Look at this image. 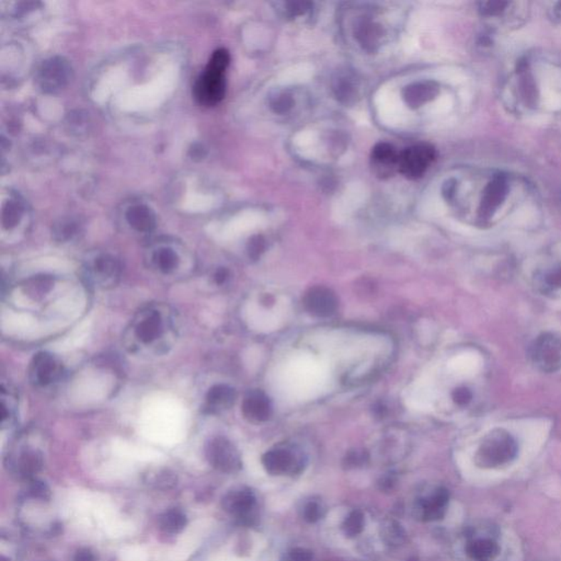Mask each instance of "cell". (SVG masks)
Returning <instances> with one entry per match:
<instances>
[{
    "label": "cell",
    "mask_w": 561,
    "mask_h": 561,
    "mask_svg": "<svg viewBox=\"0 0 561 561\" xmlns=\"http://www.w3.org/2000/svg\"><path fill=\"white\" fill-rule=\"evenodd\" d=\"M230 62V55L226 48H218L212 54L209 64L195 85V99L200 105L214 107L225 97L226 71Z\"/></svg>",
    "instance_id": "obj_1"
},
{
    "label": "cell",
    "mask_w": 561,
    "mask_h": 561,
    "mask_svg": "<svg viewBox=\"0 0 561 561\" xmlns=\"http://www.w3.org/2000/svg\"><path fill=\"white\" fill-rule=\"evenodd\" d=\"M518 454V444L505 430H493L487 434L476 453V464L483 468H498L509 464Z\"/></svg>",
    "instance_id": "obj_2"
},
{
    "label": "cell",
    "mask_w": 561,
    "mask_h": 561,
    "mask_svg": "<svg viewBox=\"0 0 561 561\" xmlns=\"http://www.w3.org/2000/svg\"><path fill=\"white\" fill-rule=\"evenodd\" d=\"M73 66L65 57H50L36 71V83L42 93H60L73 79Z\"/></svg>",
    "instance_id": "obj_3"
},
{
    "label": "cell",
    "mask_w": 561,
    "mask_h": 561,
    "mask_svg": "<svg viewBox=\"0 0 561 561\" xmlns=\"http://www.w3.org/2000/svg\"><path fill=\"white\" fill-rule=\"evenodd\" d=\"M436 150L429 144H418L408 147L399 153L398 171L406 178H421L436 159Z\"/></svg>",
    "instance_id": "obj_4"
},
{
    "label": "cell",
    "mask_w": 561,
    "mask_h": 561,
    "mask_svg": "<svg viewBox=\"0 0 561 561\" xmlns=\"http://www.w3.org/2000/svg\"><path fill=\"white\" fill-rule=\"evenodd\" d=\"M205 455L214 468L225 474H234L242 468L240 452L227 438H212L206 446Z\"/></svg>",
    "instance_id": "obj_5"
},
{
    "label": "cell",
    "mask_w": 561,
    "mask_h": 561,
    "mask_svg": "<svg viewBox=\"0 0 561 561\" xmlns=\"http://www.w3.org/2000/svg\"><path fill=\"white\" fill-rule=\"evenodd\" d=\"M532 358L544 372H556L561 367V340L552 334L538 336L532 346Z\"/></svg>",
    "instance_id": "obj_6"
},
{
    "label": "cell",
    "mask_w": 561,
    "mask_h": 561,
    "mask_svg": "<svg viewBox=\"0 0 561 561\" xmlns=\"http://www.w3.org/2000/svg\"><path fill=\"white\" fill-rule=\"evenodd\" d=\"M167 324L164 315L157 309L140 312L133 324V331L140 344L145 346L155 344L164 336Z\"/></svg>",
    "instance_id": "obj_7"
},
{
    "label": "cell",
    "mask_w": 561,
    "mask_h": 561,
    "mask_svg": "<svg viewBox=\"0 0 561 561\" xmlns=\"http://www.w3.org/2000/svg\"><path fill=\"white\" fill-rule=\"evenodd\" d=\"M303 303L308 313L319 318H327L334 315L339 305L338 297L334 292L324 287H312L305 294Z\"/></svg>",
    "instance_id": "obj_8"
},
{
    "label": "cell",
    "mask_w": 561,
    "mask_h": 561,
    "mask_svg": "<svg viewBox=\"0 0 561 561\" xmlns=\"http://www.w3.org/2000/svg\"><path fill=\"white\" fill-rule=\"evenodd\" d=\"M60 361L51 353L40 352L34 356L30 366V377L38 386H48L63 374Z\"/></svg>",
    "instance_id": "obj_9"
},
{
    "label": "cell",
    "mask_w": 561,
    "mask_h": 561,
    "mask_svg": "<svg viewBox=\"0 0 561 561\" xmlns=\"http://www.w3.org/2000/svg\"><path fill=\"white\" fill-rule=\"evenodd\" d=\"M121 263L111 254H99L88 265V277L101 287L115 284L121 275Z\"/></svg>",
    "instance_id": "obj_10"
},
{
    "label": "cell",
    "mask_w": 561,
    "mask_h": 561,
    "mask_svg": "<svg viewBox=\"0 0 561 561\" xmlns=\"http://www.w3.org/2000/svg\"><path fill=\"white\" fill-rule=\"evenodd\" d=\"M222 505L227 513L237 518L242 523H249L256 505V498L250 489H235L226 493Z\"/></svg>",
    "instance_id": "obj_11"
},
{
    "label": "cell",
    "mask_w": 561,
    "mask_h": 561,
    "mask_svg": "<svg viewBox=\"0 0 561 561\" xmlns=\"http://www.w3.org/2000/svg\"><path fill=\"white\" fill-rule=\"evenodd\" d=\"M10 467L20 478L32 480L43 467V454L36 448H26L10 460Z\"/></svg>",
    "instance_id": "obj_12"
},
{
    "label": "cell",
    "mask_w": 561,
    "mask_h": 561,
    "mask_svg": "<svg viewBox=\"0 0 561 561\" xmlns=\"http://www.w3.org/2000/svg\"><path fill=\"white\" fill-rule=\"evenodd\" d=\"M299 460L291 451L287 448H275L265 453L262 457V465L265 470L273 476L294 473L299 469Z\"/></svg>",
    "instance_id": "obj_13"
},
{
    "label": "cell",
    "mask_w": 561,
    "mask_h": 561,
    "mask_svg": "<svg viewBox=\"0 0 561 561\" xmlns=\"http://www.w3.org/2000/svg\"><path fill=\"white\" fill-rule=\"evenodd\" d=\"M371 161L373 170L379 177H389L398 170L399 153L388 143H379L373 148Z\"/></svg>",
    "instance_id": "obj_14"
},
{
    "label": "cell",
    "mask_w": 561,
    "mask_h": 561,
    "mask_svg": "<svg viewBox=\"0 0 561 561\" xmlns=\"http://www.w3.org/2000/svg\"><path fill=\"white\" fill-rule=\"evenodd\" d=\"M242 413L247 419L252 422L267 421L272 413V406L264 393L252 391L244 399Z\"/></svg>",
    "instance_id": "obj_15"
},
{
    "label": "cell",
    "mask_w": 561,
    "mask_h": 561,
    "mask_svg": "<svg viewBox=\"0 0 561 561\" xmlns=\"http://www.w3.org/2000/svg\"><path fill=\"white\" fill-rule=\"evenodd\" d=\"M438 87L433 81H420L411 83L403 89V98L406 105L411 109H418L438 96Z\"/></svg>",
    "instance_id": "obj_16"
},
{
    "label": "cell",
    "mask_w": 561,
    "mask_h": 561,
    "mask_svg": "<svg viewBox=\"0 0 561 561\" xmlns=\"http://www.w3.org/2000/svg\"><path fill=\"white\" fill-rule=\"evenodd\" d=\"M450 495L444 488H438L434 491L433 495L426 500H422L418 505L419 515L423 518L424 521H436L442 519L446 511Z\"/></svg>",
    "instance_id": "obj_17"
},
{
    "label": "cell",
    "mask_w": 561,
    "mask_h": 561,
    "mask_svg": "<svg viewBox=\"0 0 561 561\" xmlns=\"http://www.w3.org/2000/svg\"><path fill=\"white\" fill-rule=\"evenodd\" d=\"M125 218L130 227L140 232H150L156 228V215L150 206L145 204L130 206L126 211Z\"/></svg>",
    "instance_id": "obj_18"
},
{
    "label": "cell",
    "mask_w": 561,
    "mask_h": 561,
    "mask_svg": "<svg viewBox=\"0 0 561 561\" xmlns=\"http://www.w3.org/2000/svg\"><path fill=\"white\" fill-rule=\"evenodd\" d=\"M236 399V391L227 385H215L206 395V406L211 412L230 409Z\"/></svg>",
    "instance_id": "obj_19"
},
{
    "label": "cell",
    "mask_w": 561,
    "mask_h": 561,
    "mask_svg": "<svg viewBox=\"0 0 561 561\" xmlns=\"http://www.w3.org/2000/svg\"><path fill=\"white\" fill-rule=\"evenodd\" d=\"M508 185L505 179L495 178L493 182L489 183L485 189V197L483 201V215L489 216L497 209L499 204L505 200L507 195Z\"/></svg>",
    "instance_id": "obj_20"
},
{
    "label": "cell",
    "mask_w": 561,
    "mask_h": 561,
    "mask_svg": "<svg viewBox=\"0 0 561 561\" xmlns=\"http://www.w3.org/2000/svg\"><path fill=\"white\" fill-rule=\"evenodd\" d=\"M466 552L471 560L491 561L499 554V546L489 538H479L468 542Z\"/></svg>",
    "instance_id": "obj_21"
},
{
    "label": "cell",
    "mask_w": 561,
    "mask_h": 561,
    "mask_svg": "<svg viewBox=\"0 0 561 561\" xmlns=\"http://www.w3.org/2000/svg\"><path fill=\"white\" fill-rule=\"evenodd\" d=\"M159 527L167 534L181 533L187 524V518L180 509H170L159 516Z\"/></svg>",
    "instance_id": "obj_22"
},
{
    "label": "cell",
    "mask_w": 561,
    "mask_h": 561,
    "mask_svg": "<svg viewBox=\"0 0 561 561\" xmlns=\"http://www.w3.org/2000/svg\"><path fill=\"white\" fill-rule=\"evenodd\" d=\"M372 21H363L356 29V38L367 51H374L381 40V29Z\"/></svg>",
    "instance_id": "obj_23"
},
{
    "label": "cell",
    "mask_w": 561,
    "mask_h": 561,
    "mask_svg": "<svg viewBox=\"0 0 561 561\" xmlns=\"http://www.w3.org/2000/svg\"><path fill=\"white\" fill-rule=\"evenodd\" d=\"M153 261H154L156 268L163 273L173 272L179 265L178 254L169 247H160L157 249L154 252Z\"/></svg>",
    "instance_id": "obj_24"
},
{
    "label": "cell",
    "mask_w": 561,
    "mask_h": 561,
    "mask_svg": "<svg viewBox=\"0 0 561 561\" xmlns=\"http://www.w3.org/2000/svg\"><path fill=\"white\" fill-rule=\"evenodd\" d=\"M381 536L384 540L391 546H399L406 540V533L403 526L393 520H388L381 526Z\"/></svg>",
    "instance_id": "obj_25"
},
{
    "label": "cell",
    "mask_w": 561,
    "mask_h": 561,
    "mask_svg": "<svg viewBox=\"0 0 561 561\" xmlns=\"http://www.w3.org/2000/svg\"><path fill=\"white\" fill-rule=\"evenodd\" d=\"M24 209H22L21 204L16 200H10L7 203H5L3 209V226L4 228L14 227L19 223L22 217Z\"/></svg>",
    "instance_id": "obj_26"
},
{
    "label": "cell",
    "mask_w": 561,
    "mask_h": 561,
    "mask_svg": "<svg viewBox=\"0 0 561 561\" xmlns=\"http://www.w3.org/2000/svg\"><path fill=\"white\" fill-rule=\"evenodd\" d=\"M334 91H336V95L344 101L346 102L353 99L356 95V85L354 78L348 73L339 76L334 83Z\"/></svg>",
    "instance_id": "obj_27"
},
{
    "label": "cell",
    "mask_w": 561,
    "mask_h": 561,
    "mask_svg": "<svg viewBox=\"0 0 561 561\" xmlns=\"http://www.w3.org/2000/svg\"><path fill=\"white\" fill-rule=\"evenodd\" d=\"M364 515L361 511H353L349 514L348 518L344 520V534L348 537H354L358 536L359 534L362 533L364 530Z\"/></svg>",
    "instance_id": "obj_28"
},
{
    "label": "cell",
    "mask_w": 561,
    "mask_h": 561,
    "mask_svg": "<svg viewBox=\"0 0 561 561\" xmlns=\"http://www.w3.org/2000/svg\"><path fill=\"white\" fill-rule=\"evenodd\" d=\"M29 495L34 499L41 500V501H48L51 498V491L48 485L43 481L32 479L29 485Z\"/></svg>",
    "instance_id": "obj_29"
},
{
    "label": "cell",
    "mask_w": 561,
    "mask_h": 561,
    "mask_svg": "<svg viewBox=\"0 0 561 561\" xmlns=\"http://www.w3.org/2000/svg\"><path fill=\"white\" fill-rule=\"evenodd\" d=\"M271 108L277 113L282 114L289 111L293 107V99L287 93H279L272 97L270 101Z\"/></svg>",
    "instance_id": "obj_30"
},
{
    "label": "cell",
    "mask_w": 561,
    "mask_h": 561,
    "mask_svg": "<svg viewBox=\"0 0 561 561\" xmlns=\"http://www.w3.org/2000/svg\"><path fill=\"white\" fill-rule=\"evenodd\" d=\"M69 130L75 134H81L85 133L88 128V116L86 113H81V111H76L75 113H71L68 116Z\"/></svg>",
    "instance_id": "obj_31"
},
{
    "label": "cell",
    "mask_w": 561,
    "mask_h": 561,
    "mask_svg": "<svg viewBox=\"0 0 561 561\" xmlns=\"http://www.w3.org/2000/svg\"><path fill=\"white\" fill-rule=\"evenodd\" d=\"M367 460H369V455L365 451H351L344 458V466L346 468H356V467L363 466Z\"/></svg>",
    "instance_id": "obj_32"
},
{
    "label": "cell",
    "mask_w": 561,
    "mask_h": 561,
    "mask_svg": "<svg viewBox=\"0 0 561 561\" xmlns=\"http://www.w3.org/2000/svg\"><path fill=\"white\" fill-rule=\"evenodd\" d=\"M324 509L318 502H309L304 508L303 518L308 523H316L324 516Z\"/></svg>",
    "instance_id": "obj_33"
},
{
    "label": "cell",
    "mask_w": 561,
    "mask_h": 561,
    "mask_svg": "<svg viewBox=\"0 0 561 561\" xmlns=\"http://www.w3.org/2000/svg\"><path fill=\"white\" fill-rule=\"evenodd\" d=\"M312 5L305 1H297V3H285L284 14L287 17L295 18L301 17L307 14L311 10Z\"/></svg>",
    "instance_id": "obj_34"
},
{
    "label": "cell",
    "mask_w": 561,
    "mask_h": 561,
    "mask_svg": "<svg viewBox=\"0 0 561 561\" xmlns=\"http://www.w3.org/2000/svg\"><path fill=\"white\" fill-rule=\"evenodd\" d=\"M247 250H248V256L252 260H258L265 250L264 238L261 237V236H254V237L251 238L249 240L248 246H247Z\"/></svg>",
    "instance_id": "obj_35"
},
{
    "label": "cell",
    "mask_w": 561,
    "mask_h": 561,
    "mask_svg": "<svg viewBox=\"0 0 561 561\" xmlns=\"http://www.w3.org/2000/svg\"><path fill=\"white\" fill-rule=\"evenodd\" d=\"M78 226L73 222H65L55 228V236L60 240H67L76 234Z\"/></svg>",
    "instance_id": "obj_36"
},
{
    "label": "cell",
    "mask_w": 561,
    "mask_h": 561,
    "mask_svg": "<svg viewBox=\"0 0 561 561\" xmlns=\"http://www.w3.org/2000/svg\"><path fill=\"white\" fill-rule=\"evenodd\" d=\"M52 281L48 277H38V279H32V282L29 285V289L32 294H44L48 291Z\"/></svg>",
    "instance_id": "obj_37"
},
{
    "label": "cell",
    "mask_w": 561,
    "mask_h": 561,
    "mask_svg": "<svg viewBox=\"0 0 561 561\" xmlns=\"http://www.w3.org/2000/svg\"><path fill=\"white\" fill-rule=\"evenodd\" d=\"M313 554L305 548H295L287 555L285 561H312Z\"/></svg>",
    "instance_id": "obj_38"
},
{
    "label": "cell",
    "mask_w": 561,
    "mask_h": 561,
    "mask_svg": "<svg viewBox=\"0 0 561 561\" xmlns=\"http://www.w3.org/2000/svg\"><path fill=\"white\" fill-rule=\"evenodd\" d=\"M153 481L159 487H163V488H169V487H173L175 483V477L171 474H168L167 471L157 474Z\"/></svg>",
    "instance_id": "obj_39"
},
{
    "label": "cell",
    "mask_w": 561,
    "mask_h": 561,
    "mask_svg": "<svg viewBox=\"0 0 561 561\" xmlns=\"http://www.w3.org/2000/svg\"><path fill=\"white\" fill-rule=\"evenodd\" d=\"M453 398H454L455 403H458V405H466L470 401L471 393L468 389L458 388L453 393Z\"/></svg>",
    "instance_id": "obj_40"
},
{
    "label": "cell",
    "mask_w": 561,
    "mask_h": 561,
    "mask_svg": "<svg viewBox=\"0 0 561 561\" xmlns=\"http://www.w3.org/2000/svg\"><path fill=\"white\" fill-rule=\"evenodd\" d=\"M548 287H561V267L557 268L556 270L552 271L548 273L547 277L545 279Z\"/></svg>",
    "instance_id": "obj_41"
},
{
    "label": "cell",
    "mask_w": 561,
    "mask_h": 561,
    "mask_svg": "<svg viewBox=\"0 0 561 561\" xmlns=\"http://www.w3.org/2000/svg\"><path fill=\"white\" fill-rule=\"evenodd\" d=\"M73 561H96L95 554L88 548H81V550H77L75 557H73Z\"/></svg>",
    "instance_id": "obj_42"
},
{
    "label": "cell",
    "mask_w": 561,
    "mask_h": 561,
    "mask_svg": "<svg viewBox=\"0 0 561 561\" xmlns=\"http://www.w3.org/2000/svg\"><path fill=\"white\" fill-rule=\"evenodd\" d=\"M228 275H230V272L226 269H218L217 272L214 275V279L218 285L224 284L227 281Z\"/></svg>",
    "instance_id": "obj_43"
},
{
    "label": "cell",
    "mask_w": 561,
    "mask_h": 561,
    "mask_svg": "<svg viewBox=\"0 0 561 561\" xmlns=\"http://www.w3.org/2000/svg\"><path fill=\"white\" fill-rule=\"evenodd\" d=\"M190 153H191L192 158H203L205 156L206 152L204 150L203 147L201 145H195L193 146V150H190Z\"/></svg>",
    "instance_id": "obj_44"
}]
</instances>
